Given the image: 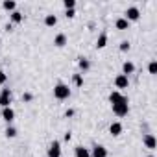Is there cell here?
Here are the masks:
<instances>
[{"instance_id":"cell-30","label":"cell","mask_w":157,"mask_h":157,"mask_svg":"<svg viewBox=\"0 0 157 157\" xmlns=\"http://www.w3.org/2000/svg\"><path fill=\"white\" fill-rule=\"evenodd\" d=\"M11 30H13V24H11V22H8V24H6V32H11Z\"/></svg>"},{"instance_id":"cell-16","label":"cell","mask_w":157,"mask_h":157,"mask_svg":"<svg viewBox=\"0 0 157 157\" xmlns=\"http://www.w3.org/2000/svg\"><path fill=\"white\" fill-rule=\"evenodd\" d=\"M115 26H117V30H129V22L124 19V17H118L117 21H115Z\"/></svg>"},{"instance_id":"cell-11","label":"cell","mask_w":157,"mask_h":157,"mask_svg":"<svg viewBox=\"0 0 157 157\" xmlns=\"http://www.w3.org/2000/svg\"><path fill=\"white\" fill-rule=\"evenodd\" d=\"M22 21H24V13H22V11L15 10L13 13H10V22H11V24H21Z\"/></svg>"},{"instance_id":"cell-13","label":"cell","mask_w":157,"mask_h":157,"mask_svg":"<svg viewBox=\"0 0 157 157\" xmlns=\"http://www.w3.org/2000/svg\"><path fill=\"white\" fill-rule=\"evenodd\" d=\"M74 157H91V151L85 146H76L74 148Z\"/></svg>"},{"instance_id":"cell-24","label":"cell","mask_w":157,"mask_h":157,"mask_svg":"<svg viewBox=\"0 0 157 157\" xmlns=\"http://www.w3.org/2000/svg\"><path fill=\"white\" fill-rule=\"evenodd\" d=\"M63 6H65V10H74L76 8V0H63Z\"/></svg>"},{"instance_id":"cell-31","label":"cell","mask_w":157,"mask_h":157,"mask_svg":"<svg viewBox=\"0 0 157 157\" xmlns=\"http://www.w3.org/2000/svg\"><path fill=\"white\" fill-rule=\"evenodd\" d=\"M70 139H72V135H70V131H67L65 133V140H70Z\"/></svg>"},{"instance_id":"cell-15","label":"cell","mask_w":157,"mask_h":157,"mask_svg":"<svg viewBox=\"0 0 157 157\" xmlns=\"http://www.w3.org/2000/svg\"><path fill=\"white\" fill-rule=\"evenodd\" d=\"M135 72V65L131 63V61H124L122 63V74L124 76H129V74H133Z\"/></svg>"},{"instance_id":"cell-25","label":"cell","mask_w":157,"mask_h":157,"mask_svg":"<svg viewBox=\"0 0 157 157\" xmlns=\"http://www.w3.org/2000/svg\"><path fill=\"white\" fill-rule=\"evenodd\" d=\"M118 48H120V52H128V50L131 48V44H129V41H122Z\"/></svg>"},{"instance_id":"cell-14","label":"cell","mask_w":157,"mask_h":157,"mask_svg":"<svg viewBox=\"0 0 157 157\" xmlns=\"http://www.w3.org/2000/svg\"><path fill=\"white\" fill-rule=\"evenodd\" d=\"M126 96L120 93V91H111V94H109V102H111V105L113 104H118V102H122Z\"/></svg>"},{"instance_id":"cell-3","label":"cell","mask_w":157,"mask_h":157,"mask_svg":"<svg viewBox=\"0 0 157 157\" xmlns=\"http://www.w3.org/2000/svg\"><path fill=\"white\" fill-rule=\"evenodd\" d=\"M124 19L128 22H133V21H139L140 19V10L137 6H129L126 11H124Z\"/></svg>"},{"instance_id":"cell-4","label":"cell","mask_w":157,"mask_h":157,"mask_svg":"<svg viewBox=\"0 0 157 157\" xmlns=\"http://www.w3.org/2000/svg\"><path fill=\"white\" fill-rule=\"evenodd\" d=\"M0 107H11V89L0 91Z\"/></svg>"},{"instance_id":"cell-18","label":"cell","mask_w":157,"mask_h":157,"mask_svg":"<svg viewBox=\"0 0 157 157\" xmlns=\"http://www.w3.org/2000/svg\"><path fill=\"white\" fill-rule=\"evenodd\" d=\"M2 8H4L6 11L13 13V11L17 10V2H15V0H4V2H2Z\"/></svg>"},{"instance_id":"cell-23","label":"cell","mask_w":157,"mask_h":157,"mask_svg":"<svg viewBox=\"0 0 157 157\" xmlns=\"http://www.w3.org/2000/svg\"><path fill=\"white\" fill-rule=\"evenodd\" d=\"M148 72H150V74H157V61L151 59V61L148 63Z\"/></svg>"},{"instance_id":"cell-28","label":"cell","mask_w":157,"mask_h":157,"mask_svg":"<svg viewBox=\"0 0 157 157\" xmlns=\"http://www.w3.org/2000/svg\"><path fill=\"white\" fill-rule=\"evenodd\" d=\"M74 15H76V10H65V17L67 19H72Z\"/></svg>"},{"instance_id":"cell-5","label":"cell","mask_w":157,"mask_h":157,"mask_svg":"<svg viewBox=\"0 0 157 157\" xmlns=\"http://www.w3.org/2000/svg\"><path fill=\"white\" fill-rule=\"evenodd\" d=\"M46 153H48V157H61V142L59 140H52Z\"/></svg>"},{"instance_id":"cell-19","label":"cell","mask_w":157,"mask_h":157,"mask_svg":"<svg viewBox=\"0 0 157 157\" xmlns=\"http://www.w3.org/2000/svg\"><path fill=\"white\" fill-rule=\"evenodd\" d=\"M78 65H80L82 72H87V70L91 68V61H89L87 57H78Z\"/></svg>"},{"instance_id":"cell-20","label":"cell","mask_w":157,"mask_h":157,"mask_svg":"<svg viewBox=\"0 0 157 157\" xmlns=\"http://www.w3.org/2000/svg\"><path fill=\"white\" fill-rule=\"evenodd\" d=\"M44 24L46 26H56L57 24V15H54V13H48V15H44Z\"/></svg>"},{"instance_id":"cell-32","label":"cell","mask_w":157,"mask_h":157,"mask_svg":"<svg viewBox=\"0 0 157 157\" xmlns=\"http://www.w3.org/2000/svg\"><path fill=\"white\" fill-rule=\"evenodd\" d=\"M148 157H155V155H148Z\"/></svg>"},{"instance_id":"cell-22","label":"cell","mask_w":157,"mask_h":157,"mask_svg":"<svg viewBox=\"0 0 157 157\" xmlns=\"http://www.w3.org/2000/svg\"><path fill=\"white\" fill-rule=\"evenodd\" d=\"M72 82H74L76 87H83V76L82 74H74L72 76Z\"/></svg>"},{"instance_id":"cell-9","label":"cell","mask_w":157,"mask_h":157,"mask_svg":"<svg viewBox=\"0 0 157 157\" xmlns=\"http://www.w3.org/2000/svg\"><path fill=\"white\" fill-rule=\"evenodd\" d=\"M142 144H144L148 150H155V146H157V142H155V137H153L151 133H146V135L142 137Z\"/></svg>"},{"instance_id":"cell-29","label":"cell","mask_w":157,"mask_h":157,"mask_svg":"<svg viewBox=\"0 0 157 157\" xmlns=\"http://www.w3.org/2000/svg\"><path fill=\"white\" fill-rule=\"evenodd\" d=\"M65 117H67V118H68V117H74V109H67V111H65Z\"/></svg>"},{"instance_id":"cell-26","label":"cell","mask_w":157,"mask_h":157,"mask_svg":"<svg viewBox=\"0 0 157 157\" xmlns=\"http://www.w3.org/2000/svg\"><path fill=\"white\" fill-rule=\"evenodd\" d=\"M21 98H22V102H32V100H33V94H32V93H22Z\"/></svg>"},{"instance_id":"cell-8","label":"cell","mask_w":157,"mask_h":157,"mask_svg":"<svg viewBox=\"0 0 157 157\" xmlns=\"http://www.w3.org/2000/svg\"><path fill=\"white\" fill-rule=\"evenodd\" d=\"M2 118L4 122H8V126L15 120V109L13 107H2Z\"/></svg>"},{"instance_id":"cell-10","label":"cell","mask_w":157,"mask_h":157,"mask_svg":"<svg viewBox=\"0 0 157 157\" xmlns=\"http://www.w3.org/2000/svg\"><path fill=\"white\" fill-rule=\"evenodd\" d=\"M67 43H68V37H67V33H63V32L54 37V46H57V48H63Z\"/></svg>"},{"instance_id":"cell-12","label":"cell","mask_w":157,"mask_h":157,"mask_svg":"<svg viewBox=\"0 0 157 157\" xmlns=\"http://www.w3.org/2000/svg\"><path fill=\"white\" fill-rule=\"evenodd\" d=\"M122 129H124V126H122L120 122H111V126H109V133H111L113 137H118V135L122 133Z\"/></svg>"},{"instance_id":"cell-17","label":"cell","mask_w":157,"mask_h":157,"mask_svg":"<svg viewBox=\"0 0 157 157\" xmlns=\"http://www.w3.org/2000/svg\"><path fill=\"white\" fill-rule=\"evenodd\" d=\"M105 46H107V33L102 32V33L98 35V39H96V48L100 50V48H105Z\"/></svg>"},{"instance_id":"cell-7","label":"cell","mask_w":157,"mask_h":157,"mask_svg":"<svg viewBox=\"0 0 157 157\" xmlns=\"http://www.w3.org/2000/svg\"><path fill=\"white\" fill-rule=\"evenodd\" d=\"M128 85H129V78L124 76V74H117V78H115V87L117 89H128Z\"/></svg>"},{"instance_id":"cell-2","label":"cell","mask_w":157,"mask_h":157,"mask_svg":"<svg viewBox=\"0 0 157 157\" xmlns=\"http://www.w3.org/2000/svg\"><path fill=\"white\" fill-rule=\"evenodd\" d=\"M68 96H70V89L67 83H57L54 87V98L56 100H67Z\"/></svg>"},{"instance_id":"cell-6","label":"cell","mask_w":157,"mask_h":157,"mask_svg":"<svg viewBox=\"0 0 157 157\" xmlns=\"http://www.w3.org/2000/svg\"><path fill=\"white\" fill-rule=\"evenodd\" d=\"M89 151H91V157H107V153H109L107 148L102 146V144H94Z\"/></svg>"},{"instance_id":"cell-1","label":"cell","mask_w":157,"mask_h":157,"mask_svg":"<svg viewBox=\"0 0 157 157\" xmlns=\"http://www.w3.org/2000/svg\"><path fill=\"white\" fill-rule=\"evenodd\" d=\"M111 107H113V113H115L118 118H124V117H128V113H129V102H128V98H124V100L118 102V104H113Z\"/></svg>"},{"instance_id":"cell-21","label":"cell","mask_w":157,"mask_h":157,"mask_svg":"<svg viewBox=\"0 0 157 157\" xmlns=\"http://www.w3.org/2000/svg\"><path fill=\"white\" fill-rule=\"evenodd\" d=\"M4 133H6V137H8V139H13V137H17V133H19V131H17V128H15V126H11V124H10V126L6 128V131H4Z\"/></svg>"},{"instance_id":"cell-27","label":"cell","mask_w":157,"mask_h":157,"mask_svg":"<svg viewBox=\"0 0 157 157\" xmlns=\"http://www.w3.org/2000/svg\"><path fill=\"white\" fill-rule=\"evenodd\" d=\"M6 82H8V74L4 70H0V85H4Z\"/></svg>"}]
</instances>
